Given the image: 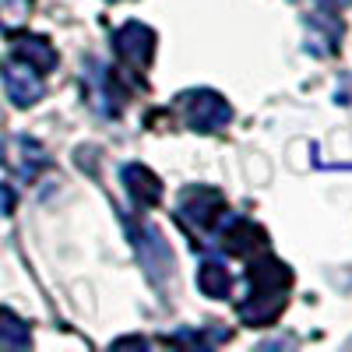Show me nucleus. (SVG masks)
I'll use <instances>...</instances> for the list:
<instances>
[{"label":"nucleus","instance_id":"1","mask_svg":"<svg viewBox=\"0 0 352 352\" xmlns=\"http://www.w3.org/2000/svg\"><path fill=\"white\" fill-rule=\"evenodd\" d=\"M289 285H292V275H289V268L278 257H268V254L257 257L250 264V272H247V300L236 303L240 320L250 324V328L275 324V317L285 307Z\"/></svg>","mask_w":352,"mask_h":352},{"label":"nucleus","instance_id":"2","mask_svg":"<svg viewBox=\"0 0 352 352\" xmlns=\"http://www.w3.org/2000/svg\"><path fill=\"white\" fill-rule=\"evenodd\" d=\"M226 201L215 187H187L180 194V204H176V215H180V222L194 232H201L204 240H208V232L215 229V222L226 215Z\"/></svg>","mask_w":352,"mask_h":352},{"label":"nucleus","instance_id":"3","mask_svg":"<svg viewBox=\"0 0 352 352\" xmlns=\"http://www.w3.org/2000/svg\"><path fill=\"white\" fill-rule=\"evenodd\" d=\"M180 109H184V124L197 134H215L232 120V106L212 92V88H197V92H184L180 96Z\"/></svg>","mask_w":352,"mask_h":352},{"label":"nucleus","instance_id":"4","mask_svg":"<svg viewBox=\"0 0 352 352\" xmlns=\"http://www.w3.org/2000/svg\"><path fill=\"white\" fill-rule=\"evenodd\" d=\"M127 232H131V240H134V250L141 257L144 275H148V282L159 285L173 272V250H169V243L162 240V232L152 222H144V219L141 222L127 219Z\"/></svg>","mask_w":352,"mask_h":352},{"label":"nucleus","instance_id":"5","mask_svg":"<svg viewBox=\"0 0 352 352\" xmlns=\"http://www.w3.org/2000/svg\"><path fill=\"white\" fill-rule=\"evenodd\" d=\"M0 81H4V92L8 99L18 106V109H28V106H36L46 92V81L43 74L32 67V64H25L21 56H8L4 64H0Z\"/></svg>","mask_w":352,"mask_h":352},{"label":"nucleus","instance_id":"6","mask_svg":"<svg viewBox=\"0 0 352 352\" xmlns=\"http://www.w3.org/2000/svg\"><path fill=\"white\" fill-rule=\"evenodd\" d=\"M113 50L131 71H144L155 56V32L141 21H127L113 32Z\"/></svg>","mask_w":352,"mask_h":352},{"label":"nucleus","instance_id":"7","mask_svg":"<svg viewBox=\"0 0 352 352\" xmlns=\"http://www.w3.org/2000/svg\"><path fill=\"white\" fill-rule=\"evenodd\" d=\"M0 159H4V166L18 176V180H36V176L50 166L46 148L36 138H25V134H14L0 144Z\"/></svg>","mask_w":352,"mask_h":352},{"label":"nucleus","instance_id":"8","mask_svg":"<svg viewBox=\"0 0 352 352\" xmlns=\"http://www.w3.org/2000/svg\"><path fill=\"white\" fill-rule=\"evenodd\" d=\"M85 81H88V99H92V106L102 113V116H120L124 109V92H120V85H116L113 71L99 60L88 64L85 71Z\"/></svg>","mask_w":352,"mask_h":352},{"label":"nucleus","instance_id":"9","mask_svg":"<svg viewBox=\"0 0 352 352\" xmlns=\"http://www.w3.org/2000/svg\"><path fill=\"white\" fill-rule=\"evenodd\" d=\"M120 180L131 194V201L138 204V208H152V204L162 201V180L148 169V166H141V162H127L120 169Z\"/></svg>","mask_w":352,"mask_h":352},{"label":"nucleus","instance_id":"10","mask_svg":"<svg viewBox=\"0 0 352 352\" xmlns=\"http://www.w3.org/2000/svg\"><path fill=\"white\" fill-rule=\"evenodd\" d=\"M11 53L14 56H21L25 64H32L39 74H46V71H53L56 67V50L50 46V39H43V36H14L11 39Z\"/></svg>","mask_w":352,"mask_h":352},{"label":"nucleus","instance_id":"11","mask_svg":"<svg viewBox=\"0 0 352 352\" xmlns=\"http://www.w3.org/2000/svg\"><path fill=\"white\" fill-rule=\"evenodd\" d=\"M197 289L204 292L208 300H229V292H232V275L226 272V264L208 257L197 268Z\"/></svg>","mask_w":352,"mask_h":352},{"label":"nucleus","instance_id":"12","mask_svg":"<svg viewBox=\"0 0 352 352\" xmlns=\"http://www.w3.org/2000/svg\"><path fill=\"white\" fill-rule=\"evenodd\" d=\"M0 345H8V349H28L32 345V331H28V324L8 307H0Z\"/></svg>","mask_w":352,"mask_h":352},{"label":"nucleus","instance_id":"13","mask_svg":"<svg viewBox=\"0 0 352 352\" xmlns=\"http://www.w3.org/2000/svg\"><path fill=\"white\" fill-rule=\"evenodd\" d=\"M14 201H18V197H14V190L0 184V215H11V212H14Z\"/></svg>","mask_w":352,"mask_h":352},{"label":"nucleus","instance_id":"14","mask_svg":"<svg viewBox=\"0 0 352 352\" xmlns=\"http://www.w3.org/2000/svg\"><path fill=\"white\" fill-rule=\"evenodd\" d=\"M328 4H345V0H328Z\"/></svg>","mask_w":352,"mask_h":352}]
</instances>
